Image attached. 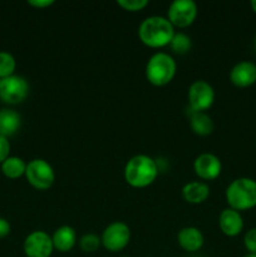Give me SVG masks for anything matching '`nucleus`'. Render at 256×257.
Returning <instances> with one entry per match:
<instances>
[{"label": "nucleus", "instance_id": "27", "mask_svg": "<svg viewBox=\"0 0 256 257\" xmlns=\"http://www.w3.org/2000/svg\"><path fill=\"white\" fill-rule=\"evenodd\" d=\"M10 230H12V226H10L9 221L0 217V238L7 237L10 233Z\"/></svg>", "mask_w": 256, "mask_h": 257}, {"label": "nucleus", "instance_id": "3", "mask_svg": "<svg viewBox=\"0 0 256 257\" xmlns=\"http://www.w3.org/2000/svg\"><path fill=\"white\" fill-rule=\"evenodd\" d=\"M226 201L230 208L247 211L256 207V181L250 177L233 180L226 188Z\"/></svg>", "mask_w": 256, "mask_h": 257}, {"label": "nucleus", "instance_id": "9", "mask_svg": "<svg viewBox=\"0 0 256 257\" xmlns=\"http://www.w3.org/2000/svg\"><path fill=\"white\" fill-rule=\"evenodd\" d=\"M197 4L193 0H175L167 10V19L173 27L187 28L197 17Z\"/></svg>", "mask_w": 256, "mask_h": 257}, {"label": "nucleus", "instance_id": "22", "mask_svg": "<svg viewBox=\"0 0 256 257\" xmlns=\"http://www.w3.org/2000/svg\"><path fill=\"white\" fill-rule=\"evenodd\" d=\"M100 245H102V240L99 236L94 233H87L82 236L79 240V246L84 252H95L100 247Z\"/></svg>", "mask_w": 256, "mask_h": 257}, {"label": "nucleus", "instance_id": "13", "mask_svg": "<svg viewBox=\"0 0 256 257\" xmlns=\"http://www.w3.org/2000/svg\"><path fill=\"white\" fill-rule=\"evenodd\" d=\"M218 226L223 235L228 237H235L240 235L241 231L243 230V218L238 211L230 207L225 208L218 217Z\"/></svg>", "mask_w": 256, "mask_h": 257}, {"label": "nucleus", "instance_id": "12", "mask_svg": "<svg viewBox=\"0 0 256 257\" xmlns=\"http://www.w3.org/2000/svg\"><path fill=\"white\" fill-rule=\"evenodd\" d=\"M230 80L238 88L251 87L256 83V64L248 60L236 63L230 72Z\"/></svg>", "mask_w": 256, "mask_h": 257}, {"label": "nucleus", "instance_id": "20", "mask_svg": "<svg viewBox=\"0 0 256 257\" xmlns=\"http://www.w3.org/2000/svg\"><path fill=\"white\" fill-rule=\"evenodd\" d=\"M170 45L171 49L176 54L182 55L190 52L191 48H192V42H191V38L187 34H185V33H175Z\"/></svg>", "mask_w": 256, "mask_h": 257}, {"label": "nucleus", "instance_id": "16", "mask_svg": "<svg viewBox=\"0 0 256 257\" xmlns=\"http://www.w3.org/2000/svg\"><path fill=\"white\" fill-rule=\"evenodd\" d=\"M208 196H210V187L205 182L193 181V182L186 183L182 187V197L188 203L198 205V203L205 202Z\"/></svg>", "mask_w": 256, "mask_h": 257}, {"label": "nucleus", "instance_id": "17", "mask_svg": "<svg viewBox=\"0 0 256 257\" xmlns=\"http://www.w3.org/2000/svg\"><path fill=\"white\" fill-rule=\"evenodd\" d=\"M22 125V117L13 109L0 110V136L10 137L14 136Z\"/></svg>", "mask_w": 256, "mask_h": 257}, {"label": "nucleus", "instance_id": "8", "mask_svg": "<svg viewBox=\"0 0 256 257\" xmlns=\"http://www.w3.org/2000/svg\"><path fill=\"white\" fill-rule=\"evenodd\" d=\"M215 102V90L205 80H195L188 88V104L193 112H205Z\"/></svg>", "mask_w": 256, "mask_h": 257}, {"label": "nucleus", "instance_id": "6", "mask_svg": "<svg viewBox=\"0 0 256 257\" xmlns=\"http://www.w3.org/2000/svg\"><path fill=\"white\" fill-rule=\"evenodd\" d=\"M29 83L24 77L13 74L0 79V99L8 104H19L29 94Z\"/></svg>", "mask_w": 256, "mask_h": 257}, {"label": "nucleus", "instance_id": "11", "mask_svg": "<svg viewBox=\"0 0 256 257\" xmlns=\"http://www.w3.org/2000/svg\"><path fill=\"white\" fill-rule=\"evenodd\" d=\"M193 171L201 180L212 181L221 175L222 163L213 153H201L193 162Z\"/></svg>", "mask_w": 256, "mask_h": 257}, {"label": "nucleus", "instance_id": "10", "mask_svg": "<svg viewBox=\"0 0 256 257\" xmlns=\"http://www.w3.org/2000/svg\"><path fill=\"white\" fill-rule=\"evenodd\" d=\"M24 253L27 257H50L54 250L52 236L44 231H33L24 240Z\"/></svg>", "mask_w": 256, "mask_h": 257}, {"label": "nucleus", "instance_id": "24", "mask_svg": "<svg viewBox=\"0 0 256 257\" xmlns=\"http://www.w3.org/2000/svg\"><path fill=\"white\" fill-rule=\"evenodd\" d=\"M243 245L248 253L256 255V227L246 231L245 236H243Z\"/></svg>", "mask_w": 256, "mask_h": 257}, {"label": "nucleus", "instance_id": "25", "mask_svg": "<svg viewBox=\"0 0 256 257\" xmlns=\"http://www.w3.org/2000/svg\"><path fill=\"white\" fill-rule=\"evenodd\" d=\"M10 142L7 137L0 136V163L4 162L8 157H10Z\"/></svg>", "mask_w": 256, "mask_h": 257}, {"label": "nucleus", "instance_id": "5", "mask_svg": "<svg viewBox=\"0 0 256 257\" xmlns=\"http://www.w3.org/2000/svg\"><path fill=\"white\" fill-rule=\"evenodd\" d=\"M25 177L34 188L40 191L49 190L55 181V173L52 166L42 158H35L27 163Z\"/></svg>", "mask_w": 256, "mask_h": 257}, {"label": "nucleus", "instance_id": "1", "mask_svg": "<svg viewBox=\"0 0 256 257\" xmlns=\"http://www.w3.org/2000/svg\"><path fill=\"white\" fill-rule=\"evenodd\" d=\"M175 35V27L170 20L160 15H152L143 20L138 28L141 42L150 48H163L170 45Z\"/></svg>", "mask_w": 256, "mask_h": 257}, {"label": "nucleus", "instance_id": "19", "mask_svg": "<svg viewBox=\"0 0 256 257\" xmlns=\"http://www.w3.org/2000/svg\"><path fill=\"white\" fill-rule=\"evenodd\" d=\"M2 171L4 173L5 177L12 178V180H17V178L22 177L25 175L27 171V163L24 160L17 156H10L8 157L4 162L2 163Z\"/></svg>", "mask_w": 256, "mask_h": 257}, {"label": "nucleus", "instance_id": "30", "mask_svg": "<svg viewBox=\"0 0 256 257\" xmlns=\"http://www.w3.org/2000/svg\"><path fill=\"white\" fill-rule=\"evenodd\" d=\"M253 44H255V48H256V35H255V39H253Z\"/></svg>", "mask_w": 256, "mask_h": 257}, {"label": "nucleus", "instance_id": "26", "mask_svg": "<svg viewBox=\"0 0 256 257\" xmlns=\"http://www.w3.org/2000/svg\"><path fill=\"white\" fill-rule=\"evenodd\" d=\"M54 3V0H29L28 4L34 8H38V9H44V8H49Z\"/></svg>", "mask_w": 256, "mask_h": 257}, {"label": "nucleus", "instance_id": "23", "mask_svg": "<svg viewBox=\"0 0 256 257\" xmlns=\"http://www.w3.org/2000/svg\"><path fill=\"white\" fill-rule=\"evenodd\" d=\"M117 4L127 12H140L147 7L148 0H117Z\"/></svg>", "mask_w": 256, "mask_h": 257}, {"label": "nucleus", "instance_id": "29", "mask_svg": "<svg viewBox=\"0 0 256 257\" xmlns=\"http://www.w3.org/2000/svg\"><path fill=\"white\" fill-rule=\"evenodd\" d=\"M243 257H256V255H252V253H247V255H245Z\"/></svg>", "mask_w": 256, "mask_h": 257}, {"label": "nucleus", "instance_id": "4", "mask_svg": "<svg viewBox=\"0 0 256 257\" xmlns=\"http://www.w3.org/2000/svg\"><path fill=\"white\" fill-rule=\"evenodd\" d=\"M177 64L168 53H155L146 65V77L151 84L163 87L175 78Z\"/></svg>", "mask_w": 256, "mask_h": 257}, {"label": "nucleus", "instance_id": "21", "mask_svg": "<svg viewBox=\"0 0 256 257\" xmlns=\"http://www.w3.org/2000/svg\"><path fill=\"white\" fill-rule=\"evenodd\" d=\"M17 60L10 53L0 52V79L14 74Z\"/></svg>", "mask_w": 256, "mask_h": 257}, {"label": "nucleus", "instance_id": "15", "mask_svg": "<svg viewBox=\"0 0 256 257\" xmlns=\"http://www.w3.org/2000/svg\"><path fill=\"white\" fill-rule=\"evenodd\" d=\"M53 246L59 252H69L77 243V232L70 226H60L52 236Z\"/></svg>", "mask_w": 256, "mask_h": 257}, {"label": "nucleus", "instance_id": "14", "mask_svg": "<svg viewBox=\"0 0 256 257\" xmlns=\"http://www.w3.org/2000/svg\"><path fill=\"white\" fill-rule=\"evenodd\" d=\"M177 241L181 248H183L185 251H187V252H196V251L202 248L205 237H203L200 228L188 226V227H183L182 230L178 231Z\"/></svg>", "mask_w": 256, "mask_h": 257}, {"label": "nucleus", "instance_id": "18", "mask_svg": "<svg viewBox=\"0 0 256 257\" xmlns=\"http://www.w3.org/2000/svg\"><path fill=\"white\" fill-rule=\"evenodd\" d=\"M188 117H190V125L193 132L198 136H208L213 132L212 118L205 112H193L188 108Z\"/></svg>", "mask_w": 256, "mask_h": 257}, {"label": "nucleus", "instance_id": "2", "mask_svg": "<svg viewBox=\"0 0 256 257\" xmlns=\"http://www.w3.org/2000/svg\"><path fill=\"white\" fill-rule=\"evenodd\" d=\"M157 176V162L147 155H136L125 163L124 180L135 188L148 187L155 182Z\"/></svg>", "mask_w": 256, "mask_h": 257}, {"label": "nucleus", "instance_id": "28", "mask_svg": "<svg viewBox=\"0 0 256 257\" xmlns=\"http://www.w3.org/2000/svg\"><path fill=\"white\" fill-rule=\"evenodd\" d=\"M250 7H251V9H252V12L256 14V0H251Z\"/></svg>", "mask_w": 256, "mask_h": 257}, {"label": "nucleus", "instance_id": "7", "mask_svg": "<svg viewBox=\"0 0 256 257\" xmlns=\"http://www.w3.org/2000/svg\"><path fill=\"white\" fill-rule=\"evenodd\" d=\"M102 245L110 252H118L125 248L131 240V228L127 223L115 221L108 225L102 233Z\"/></svg>", "mask_w": 256, "mask_h": 257}]
</instances>
